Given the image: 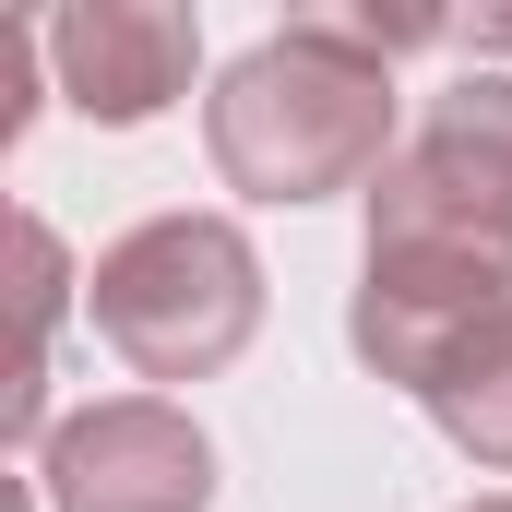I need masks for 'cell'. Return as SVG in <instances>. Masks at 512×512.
I'll use <instances>...</instances> for the list:
<instances>
[{
  "mask_svg": "<svg viewBox=\"0 0 512 512\" xmlns=\"http://www.w3.org/2000/svg\"><path fill=\"white\" fill-rule=\"evenodd\" d=\"M393 72L370 48H346L322 12L262 36L251 60L227 72L215 96V167L262 191V203H322V191H358L382 179L393 155Z\"/></svg>",
  "mask_w": 512,
  "mask_h": 512,
  "instance_id": "1",
  "label": "cell"
},
{
  "mask_svg": "<svg viewBox=\"0 0 512 512\" xmlns=\"http://www.w3.org/2000/svg\"><path fill=\"white\" fill-rule=\"evenodd\" d=\"M262 322V262L227 215H155L96 262V334L143 382H203L251 346Z\"/></svg>",
  "mask_w": 512,
  "mask_h": 512,
  "instance_id": "2",
  "label": "cell"
},
{
  "mask_svg": "<svg viewBox=\"0 0 512 512\" xmlns=\"http://www.w3.org/2000/svg\"><path fill=\"white\" fill-rule=\"evenodd\" d=\"M370 251H441L512 274V84L477 72L453 84L417 143L370 179Z\"/></svg>",
  "mask_w": 512,
  "mask_h": 512,
  "instance_id": "3",
  "label": "cell"
},
{
  "mask_svg": "<svg viewBox=\"0 0 512 512\" xmlns=\"http://www.w3.org/2000/svg\"><path fill=\"white\" fill-rule=\"evenodd\" d=\"M48 501L60 512H203L215 501V453L179 405L120 393L96 417H72L48 441Z\"/></svg>",
  "mask_w": 512,
  "mask_h": 512,
  "instance_id": "4",
  "label": "cell"
},
{
  "mask_svg": "<svg viewBox=\"0 0 512 512\" xmlns=\"http://www.w3.org/2000/svg\"><path fill=\"white\" fill-rule=\"evenodd\" d=\"M48 60L72 84V108L96 120H155L179 84H191V12L167 0H84L48 24Z\"/></svg>",
  "mask_w": 512,
  "mask_h": 512,
  "instance_id": "5",
  "label": "cell"
},
{
  "mask_svg": "<svg viewBox=\"0 0 512 512\" xmlns=\"http://www.w3.org/2000/svg\"><path fill=\"white\" fill-rule=\"evenodd\" d=\"M417 405H429V417H441L477 465H501V477H512V310H489V322H477V334L429 370V393H417Z\"/></svg>",
  "mask_w": 512,
  "mask_h": 512,
  "instance_id": "6",
  "label": "cell"
},
{
  "mask_svg": "<svg viewBox=\"0 0 512 512\" xmlns=\"http://www.w3.org/2000/svg\"><path fill=\"white\" fill-rule=\"evenodd\" d=\"M24 251V346H12V429H36V393H48V322H60V239L24 215L12 227Z\"/></svg>",
  "mask_w": 512,
  "mask_h": 512,
  "instance_id": "7",
  "label": "cell"
},
{
  "mask_svg": "<svg viewBox=\"0 0 512 512\" xmlns=\"http://www.w3.org/2000/svg\"><path fill=\"white\" fill-rule=\"evenodd\" d=\"M24 48H36V24H12V12H0V143L24 131Z\"/></svg>",
  "mask_w": 512,
  "mask_h": 512,
  "instance_id": "8",
  "label": "cell"
},
{
  "mask_svg": "<svg viewBox=\"0 0 512 512\" xmlns=\"http://www.w3.org/2000/svg\"><path fill=\"white\" fill-rule=\"evenodd\" d=\"M489 48H512V12H501V24H489Z\"/></svg>",
  "mask_w": 512,
  "mask_h": 512,
  "instance_id": "9",
  "label": "cell"
},
{
  "mask_svg": "<svg viewBox=\"0 0 512 512\" xmlns=\"http://www.w3.org/2000/svg\"><path fill=\"white\" fill-rule=\"evenodd\" d=\"M477 512H512V489H501V501H477Z\"/></svg>",
  "mask_w": 512,
  "mask_h": 512,
  "instance_id": "10",
  "label": "cell"
}]
</instances>
